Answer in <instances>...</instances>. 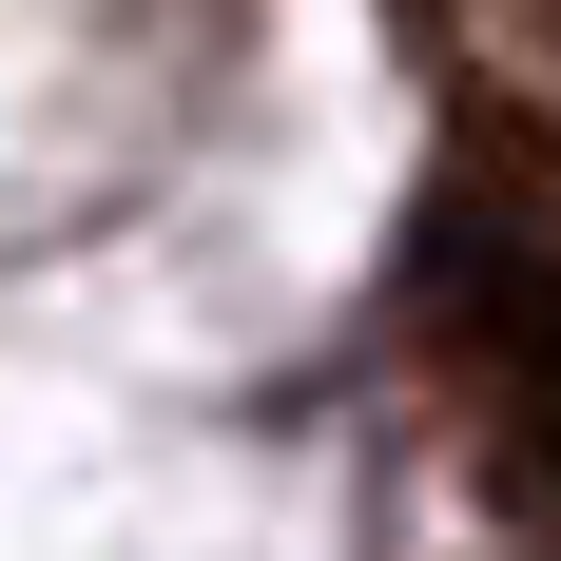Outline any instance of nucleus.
<instances>
[{
  "label": "nucleus",
  "instance_id": "obj_1",
  "mask_svg": "<svg viewBox=\"0 0 561 561\" xmlns=\"http://www.w3.org/2000/svg\"><path fill=\"white\" fill-rule=\"evenodd\" d=\"M426 330L484 388V426L523 446V484H561V214L504 174H446L426 214Z\"/></svg>",
  "mask_w": 561,
  "mask_h": 561
}]
</instances>
